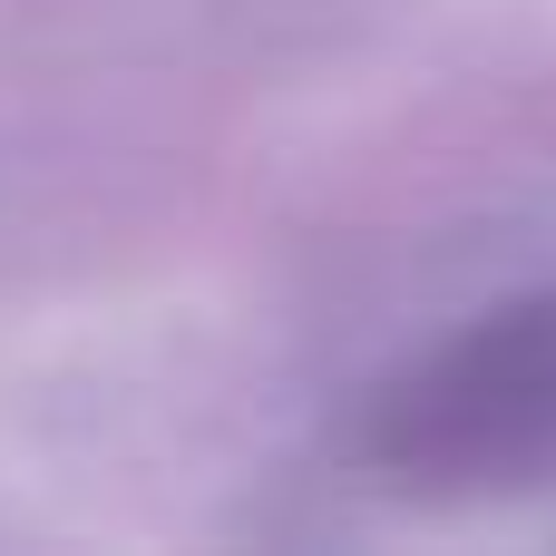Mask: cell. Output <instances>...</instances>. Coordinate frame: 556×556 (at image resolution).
<instances>
[{"instance_id":"cell-1","label":"cell","mask_w":556,"mask_h":556,"mask_svg":"<svg viewBox=\"0 0 556 556\" xmlns=\"http://www.w3.org/2000/svg\"><path fill=\"white\" fill-rule=\"evenodd\" d=\"M362 459L391 489H518L556 469V293H518L371 391Z\"/></svg>"}]
</instances>
